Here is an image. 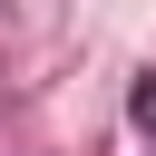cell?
I'll use <instances>...</instances> for the list:
<instances>
[{"label":"cell","instance_id":"cell-1","mask_svg":"<svg viewBox=\"0 0 156 156\" xmlns=\"http://www.w3.org/2000/svg\"><path fill=\"white\" fill-rule=\"evenodd\" d=\"M127 117H136V127H146V136H156V68H146V78H136V98H127Z\"/></svg>","mask_w":156,"mask_h":156}]
</instances>
